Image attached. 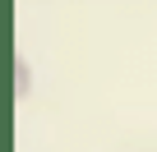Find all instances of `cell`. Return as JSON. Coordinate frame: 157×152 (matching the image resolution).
I'll list each match as a JSON object with an SVG mask.
<instances>
[{
  "mask_svg": "<svg viewBox=\"0 0 157 152\" xmlns=\"http://www.w3.org/2000/svg\"><path fill=\"white\" fill-rule=\"evenodd\" d=\"M28 88H33V69H28V60L19 55V60H14V92L28 97Z\"/></svg>",
  "mask_w": 157,
  "mask_h": 152,
  "instance_id": "1",
  "label": "cell"
}]
</instances>
